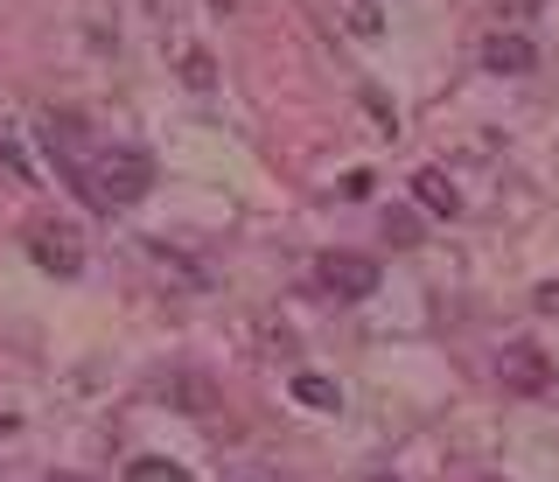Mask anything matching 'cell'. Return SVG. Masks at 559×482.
Here are the masks:
<instances>
[{"label":"cell","mask_w":559,"mask_h":482,"mask_svg":"<svg viewBox=\"0 0 559 482\" xmlns=\"http://www.w3.org/2000/svg\"><path fill=\"white\" fill-rule=\"evenodd\" d=\"M497 377L503 391H518V399H538V391H552V364L538 342H511V350L497 357Z\"/></svg>","instance_id":"4"},{"label":"cell","mask_w":559,"mask_h":482,"mask_svg":"<svg viewBox=\"0 0 559 482\" xmlns=\"http://www.w3.org/2000/svg\"><path fill=\"white\" fill-rule=\"evenodd\" d=\"M294 399H301L308 412H336V406H343V391H336V377L301 371V377H294Z\"/></svg>","instance_id":"8"},{"label":"cell","mask_w":559,"mask_h":482,"mask_svg":"<svg viewBox=\"0 0 559 482\" xmlns=\"http://www.w3.org/2000/svg\"><path fill=\"white\" fill-rule=\"evenodd\" d=\"M497 8H511V14H532V8H538V0H497Z\"/></svg>","instance_id":"14"},{"label":"cell","mask_w":559,"mask_h":482,"mask_svg":"<svg viewBox=\"0 0 559 482\" xmlns=\"http://www.w3.org/2000/svg\"><path fill=\"white\" fill-rule=\"evenodd\" d=\"M349 28H357V36H378L384 22H378V8H364V0H357V8H349Z\"/></svg>","instance_id":"11"},{"label":"cell","mask_w":559,"mask_h":482,"mask_svg":"<svg viewBox=\"0 0 559 482\" xmlns=\"http://www.w3.org/2000/svg\"><path fill=\"white\" fill-rule=\"evenodd\" d=\"M538 308H546V315H559V280H546V287H538Z\"/></svg>","instance_id":"13"},{"label":"cell","mask_w":559,"mask_h":482,"mask_svg":"<svg viewBox=\"0 0 559 482\" xmlns=\"http://www.w3.org/2000/svg\"><path fill=\"white\" fill-rule=\"evenodd\" d=\"M0 168H8V176H14V182H28V189H35V182H43V168H35V161H28V147H22V133H14V126H8V119H0Z\"/></svg>","instance_id":"7"},{"label":"cell","mask_w":559,"mask_h":482,"mask_svg":"<svg viewBox=\"0 0 559 482\" xmlns=\"http://www.w3.org/2000/svg\"><path fill=\"white\" fill-rule=\"evenodd\" d=\"M28 260L43 273H57V280H78V273H84V245H78V231H63V224H35V231H28Z\"/></svg>","instance_id":"3"},{"label":"cell","mask_w":559,"mask_h":482,"mask_svg":"<svg viewBox=\"0 0 559 482\" xmlns=\"http://www.w3.org/2000/svg\"><path fill=\"white\" fill-rule=\"evenodd\" d=\"M413 196H419V210H433V217H454V210H462V189H454L441 168H419V176H413Z\"/></svg>","instance_id":"6"},{"label":"cell","mask_w":559,"mask_h":482,"mask_svg":"<svg viewBox=\"0 0 559 482\" xmlns=\"http://www.w3.org/2000/svg\"><path fill=\"white\" fill-rule=\"evenodd\" d=\"M532 63H538L532 36H489L483 43V71H497V77H524Z\"/></svg>","instance_id":"5"},{"label":"cell","mask_w":559,"mask_h":482,"mask_svg":"<svg viewBox=\"0 0 559 482\" xmlns=\"http://www.w3.org/2000/svg\"><path fill=\"white\" fill-rule=\"evenodd\" d=\"M49 482H78V475H49Z\"/></svg>","instance_id":"15"},{"label":"cell","mask_w":559,"mask_h":482,"mask_svg":"<svg viewBox=\"0 0 559 482\" xmlns=\"http://www.w3.org/2000/svg\"><path fill=\"white\" fill-rule=\"evenodd\" d=\"M384 238H392V245H413V238H419L413 210H392V217H384Z\"/></svg>","instance_id":"10"},{"label":"cell","mask_w":559,"mask_h":482,"mask_svg":"<svg viewBox=\"0 0 559 482\" xmlns=\"http://www.w3.org/2000/svg\"><path fill=\"white\" fill-rule=\"evenodd\" d=\"M182 77H189V84H210V63H203V49H189V63H182Z\"/></svg>","instance_id":"12"},{"label":"cell","mask_w":559,"mask_h":482,"mask_svg":"<svg viewBox=\"0 0 559 482\" xmlns=\"http://www.w3.org/2000/svg\"><path fill=\"white\" fill-rule=\"evenodd\" d=\"M314 280L336 301H364V294H378V260L371 252H329V260L314 266Z\"/></svg>","instance_id":"2"},{"label":"cell","mask_w":559,"mask_h":482,"mask_svg":"<svg viewBox=\"0 0 559 482\" xmlns=\"http://www.w3.org/2000/svg\"><path fill=\"white\" fill-rule=\"evenodd\" d=\"M127 482H197V475H189L182 461H168V455H140L127 469Z\"/></svg>","instance_id":"9"},{"label":"cell","mask_w":559,"mask_h":482,"mask_svg":"<svg viewBox=\"0 0 559 482\" xmlns=\"http://www.w3.org/2000/svg\"><path fill=\"white\" fill-rule=\"evenodd\" d=\"M78 189L98 203V210H127V203H140L154 189V168H147V154H133V147H92Z\"/></svg>","instance_id":"1"}]
</instances>
